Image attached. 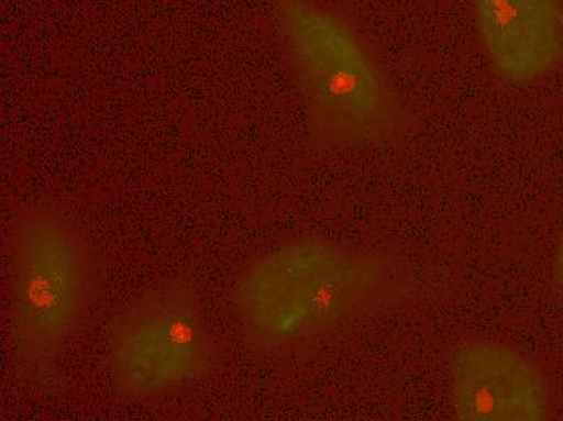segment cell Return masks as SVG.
<instances>
[{
  "mask_svg": "<svg viewBox=\"0 0 563 421\" xmlns=\"http://www.w3.org/2000/svg\"><path fill=\"white\" fill-rule=\"evenodd\" d=\"M451 400L456 419L466 421H538L552 413L541 366L494 339H470L456 348Z\"/></svg>",
  "mask_w": 563,
  "mask_h": 421,
  "instance_id": "obj_5",
  "label": "cell"
},
{
  "mask_svg": "<svg viewBox=\"0 0 563 421\" xmlns=\"http://www.w3.org/2000/svg\"><path fill=\"white\" fill-rule=\"evenodd\" d=\"M404 279L380 253L325 237L291 239L233 277L230 307L243 341L267 357L297 354L377 311Z\"/></svg>",
  "mask_w": 563,
  "mask_h": 421,
  "instance_id": "obj_1",
  "label": "cell"
},
{
  "mask_svg": "<svg viewBox=\"0 0 563 421\" xmlns=\"http://www.w3.org/2000/svg\"><path fill=\"white\" fill-rule=\"evenodd\" d=\"M214 335L191 287H156L113 314L106 362L123 396L157 400L190 389L211 373Z\"/></svg>",
  "mask_w": 563,
  "mask_h": 421,
  "instance_id": "obj_4",
  "label": "cell"
},
{
  "mask_svg": "<svg viewBox=\"0 0 563 421\" xmlns=\"http://www.w3.org/2000/svg\"><path fill=\"white\" fill-rule=\"evenodd\" d=\"M484 53L494 70L531 84L563 67V0H472Z\"/></svg>",
  "mask_w": 563,
  "mask_h": 421,
  "instance_id": "obj_6",
  "label": "cell"
},
{
  "mask_svg": "<svg viewBox=\"0 0 563 421\" xmlns=\"http://www.w3.org/2000/svg\"><path fill=\"white\" fill-rule=\"evenodd\" d=\"M552 273H554V280L563 290V225L561 234H559L558 246H555L554 263H552Z\"/></svg>",
  "mask_w": 563,
  "mask_h": 421,
  "instance_id": "obj_7",
  "label": "cell"
},
{
  "mask_svg": "<svg viewBox=\"0 0 563 421\" xmlns=\"http://www.w3.org/2000/svg\"><path fill=\"white\" fill-rule=\"evenodd\" d=\"M7 259L20 357L33 372H54L101 297L104 259L70 215L46 204L15 215Z\"/></svg>",
  "mask_w": 563,
  "mask_h": 421,
  "instance_id": "obj_3",
  "label": "cell"
},
{
  "mask_svg": "<svg viewBox=\"0 0 563 421\" xmlns=\"http://www.w3.org/2000/svg\"><path fill=\"white\" fill-rule=\"evenodd\" d=\"M273 19L282 62L316 142L365 148L397 135L404 101L349 16L318 0H276Z\"/></svg>",
  "mask_w": 563,
  "mask_h": 421,
  "instance_id": "obj_2",
  "label": "cell"
}]
</instances>
